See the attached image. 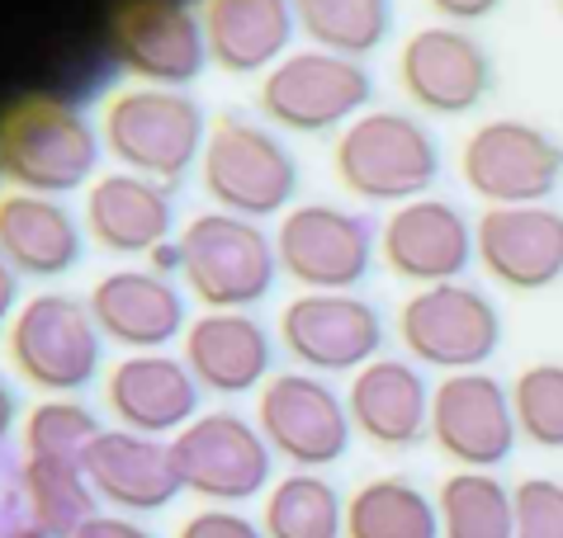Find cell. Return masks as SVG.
I'll return each instance as SVG.
<instances>
[{
	"mask_svg": "<svg viewBox=\"0 0 563 538\" xmlns=\"http://www.w3.org/2000/svg\"><path fill=\"white\" fill-rule=\"evenodd\" d=\"M516 430L536 449H563V363H530L511 383Z\"/></svg>",
	"mask_w": 563,
	"mask_h": 538,
	"instance_id": "cell-33",
	"label": "cell"
},
{
	"mask_svg": "<svg viewBox=\"0 0 563 538\" xmlns=\"http://www.w3.org/2000/svg\"><path fill=\"white\" fill-rule=\"evenodd\" d=\"M209 61L228 76H265L289 57L299 34L294 0H199Z\"/></svg>",
	"mask_w": 563,
	"mask_h": 538,
	"instance_id": "cell-24",
	"label": "cell"
},
{
	"mask_svg": "<svg viewBox=\"0 0 563 538\" xmlns=\"http://www.w3.org/2000/svg\"><path fill=\"white\" fill-rule=\"evenodd\" d=\"M100 166V133L57 94H24L0 109V180L20 194L62 199Z\"/></svg>",
	"mask_w": 563,
	"mask_h": 538,
	"instance_id": "cell-1",
	"label": "cell"
},
{
	"mask_svg": "<svg viewBox=\"0 0 563 538\" xmlns=\"http://www.w3.org/2000/svg\"><path fill=\"white\" fill-rule=\"evenodd\" d=\"M441 538H516V501L497 472H450L435 492Z\"/></svg>",
	"mask_w": 563,
	"mask_h": 538,
	"instance_id": "cell-30",
	"label": "cell"
},
{
	"mask_svg": "<svg viewBox=\"0 0 563 538\" xmlns=\"http://www.w3.org/2000/svg\"><path fill=\"white\" fill-rule=\"evenodd\" d=\"M559 14H563V0H559Z\"/></svg>",
	"mask_w": 563,
	"mask_h": 538,
	"instance_id": "cell-42",
	"label": "cell"
},
{
	"mask_svg": "<svg viewBox=\"0 0 563 538\" xmlns=\"http://www.w3.org/2000/svg\"><path fill=\"white\" fill-rule=\"evenodd\" d=\"M86 303L100 336L129 355H156L185 336V298L156 269H109L96 279Z\"/></svg>",
	"mask_w": 563,
	"mask_h": 538,
	"instance_id": "cell-20",
	"label": "cell"
},
{
	"mask_svg": "<svg viewBox=\"0 0 563 538\" xmlns=\"http://www.w3.org/2000/svg\"><path fill=\"white\" fill-rule=\"evenodd\" d=\"M176 538H265V529L232 505H205L176 529Z\"/></svg>",
	"mask_w": 563,
	"mask_h": 538,
	"instance_id": "cell-35",
	"label": "cell"
},
{
	"mask_svg": "<svg viewBox=\"0 0 563 538\" xmlns=\"http://www.w3.org/2000/svg\"><path fill=\"white\" fill-rule=\"evenodd\" d=\"M279 345L308 373H360L384 350V316L355 293H299L279 312Z\"/></svg>",
	"mask_w": 563,
	"mask_h": 538,
	"instance_id": "cell-15",
	"label": "cell"
},
{
	"mask_svg": "<svg viewBox=\"0 0 563 538\" xmlns=\"http://www.w3.org/2000/svg\"><path fill=\"white\" fill-rule=\"evenodd\" d=\"M379 256L402 283H417V289L460 283L464 269L478 260L474 223L450 199H412L384 217Z\"/></svg>",
	"mask_w": 563,
	"mask_h": 538,
	"instance_id": "cell-17",
	"label": "cell"
},
{
	"mask_svg": "<svg viewBox=\"0 0 563 538\" xmlns=\"http://www.w3.org/2000/svg\"><path fill=\"white\" fill-rule=\"evenodd\" d=\"M431 383L421 378L412 359H388L379 355L365 363L351 388H346V411L355 435H365L374 449L402 453L431 439Z\"/></svg>",
	"mask_w": 563,
	"mask_h": 538,
	"instance_id": "cell-21",
	"label": "cell"
},
{
	"mask_svg": "<svg viewBox=\"0 0 563 538\" xmlns=\"http://www.w3.org/2000/svg\"><path fill=\"white\" fill-rule=\"evenodd\" d=\"M346 538H441V511L408 478H369L346 496Z\"/></svg>",
	"mask_w": 563,
	"mask_h": 538,
	"instance_id": "cell-28",
	"label": "cell"
},
{
	"mask_svg": "<svg viewBox=\"0 0 563 538\" xmlns=\"http://www.w3.org/2000/svg\"><path fill=\"white\" fill-rule=\"evenodd\" d=\"M199 388L195 373L176 355H123L104 373V406L119 421V430L133 435H180L199 416Z\"/></svg>",
	"mask_w": 563,
	"mask_h": 538,
	"instance_id": "cell-19",
	"label": "cell"
},
{
	"mask_svg": "<svg viewBox=\"0 0 563 538\" xmlns=\"http://www.w3.org/2000/svg\"><path fill=\"white\" fill-rule=\"evenodd\" d=\"M275 345L265 326L246 312H199L185 326V369L195 383L218 397H242L252 388L271 383Z\"/></svg>",
	"mask_w": 563,
	"mask_h": 538,
	"instance_id": "cell-23",
	"label": "cell"
},
{
	"mask_svg": "<svg viewBox=\"0 0 563 538\" xmlns=\"http://www.w3.org/2000/svg\"><path fill=\"white\" fill-rule=\"evenodd\" d=\"M100 439L96 411L76 397H43L24 416V449L29 458H53V463H86L90 445Z\"/></svg>",
	"mask_w": 563,
	"mask_h": 538,
	"instance_id": "cell-32",
	"label": "cell"
},
{
	"mask_svg": "<svg viewBox=\"0 0 563 538\" xmlns=\"http://www.w3.org/2000/svg\"><path fill=\"white\" fill-rule=\"evenodd\" d=\"M478 265L511 293H544L563 279V213L550 203L488 209L474 223Z\"/></svg>",
	"mask_w": 563,
	"mask_h": 538,
	"instance_id": "cell-18",
	"label": "cell"
},
{
	"mask_svg": "<svg viewBox=\"0 0 563 538\" xmlns=\"http://www.w3.org/2000/svg\"><path fill=\"white\" fill-rule=\"evenodd\" d=\"M299 34L336 57H369L394 29V0H294Z\"/></svg>",
	"mask_w": 563,
	"mask_h": 538,
	"instance_id": "cell-31",
	"label": "cell"
},
{
	"mask_svg": "<svg viewBox=\"0 0 563 538\" xmlns=\"http://www.w3.org/2000/svg\"><path fill=\"white\" fill-rule=\"evenodd\" d=\"M109 57L137 86H190L209 61L199 10H190L185 0H114V10H109Z\"/></svg>",
	"mask_w": 563,
	"mask_h": 538,
	"instance_id": "cell-12",
	"label": "cell"
},
{
	"mask_svg": "<svg viewBox=\"0 0 563 538\" xmlns=\"http://www.w3.org/2000/svg\"><path fill=\"white\" fill-rule=\"evenodd\" d=\"M14 312H20V274H14V265L0 256V326H10Z\"/></svg>",
	"mask_w": 563,
	"mask_h": 538,
	"instance_id": "cell-38",
	"label": "cell"
},
{
	"mask_svg": "<svg viewBox=\"0 0 563 538\" xmlns=\"http://www.w3.org/2000/svg\"><path fill=\"white\" fill-rule=\"evenodd\" d=\"M398 86L427 114H468L493 90V57L460 24L412 29L398 47Z\"/></svg>",
	"mask_w": 563,
	"mask_h": 538,
	"instance_id": "cell-16",
	"label": "cell"
},
{
	"mask_svg": "<svg viewBox=\"0 0 563 538\" xmlns=\"http://www.w3.org/2000/svg\"><path fill=\"white\" fill-rule=\"evenodd\" d=\"M100 137L129 176H143L170 189L205 156L209 119L185 90L129 86L109 94L100 114Z\"/></svg>",
	"mask_w": 563,
	"mask_h": 538,
	"instance_id": "cell-3",
	"label": "cell"
},
{
	"mask_svg": "<svg viewBox=\"0 0 563 538\" xmlns=\"http://www.w3.org/2000/svg\"><path fill=\"white\" fill-rule=\"evenodd\" d=\"M398 340L421 369L474 373L503 345V312L464 279L435 283V289H417L398 307Z\"/></svg>",
	"mask_w": 563,
	"mask_h": 538,
	"instance_id": "cell-8",
	"label": "cell"
},
{
	"mask_svg": "<svg viewBox=\"0 0 563 538\" xmlns=\"http://www.w3.org/2000/svg\"><path fill=\"white\" fill-rule=\"evenodd\" d=\"M374 100V76L365 61L336 57L322 47L289 53L279 67L261 76L256 104L285 133H341L365 114Z\"/></svg>",
	"mask_w": 563,
	"mask_h": 538,
	"instance_id": "cell-7",
	"label": "cell"
},
{
	"mask_svg": "<svg viewBox=\"0 0 563 538\" xmlns=\"http://www.w3.org/2000/svg\"><path fill=\"white\" fill-rule=\"evenodd\" d=\"M265 538H346V501L322 472H289L261 505Z\"/></svg>",
	"mask_w": 563,
	"mask_h": 538,
	"instance_id": "cell-29",
	"label": "cell"
},
{
	"mask_svg": "<svg viewBox=\"0 0 563 538\" xmlns=\"http://www.w3.org/2000/svg\"><path fill=\"white\" fill-rule=\"evenodd\" d=\"M275 256L279 269L308 293H351L355 283H365L374 256H379V236H374L369 217L351 209L299 203L279 217Z\"/></svg>",
	"mask_w": 563,
	"mask_h": 538,
	"instance_id": "cell-13",
	"label": "cell"
},
{
	"mask_svg": "<svg viewBox=\"0 0 563 538\" xmlns=\"http://www.w3.org/2000/svg\"><path fill=\"white\" fill-rule=\"evenodd\" d=\"M20 496L29 525L48 538H76L100 515V496L86 482L81 463H53V458H24Z\"/></svg>",
	"mask_w": 563,
	"mask_h": 538,
	"instance_id": "cell-27",
	"label": "cell"
},
{
	"mask_svg": "<svg viewBox=\"0 0 563 538\" xmlns=\"http://www.w3.org/2000/svg\"><path fill=\"white\" fill-rule=\"evenodd\" d=\"M5 355L29 388L48 397H71L100 378L104 336L90 303L71 293H34L5 326Z\"/></svg>",
	"mask_w": 563,
	"mask_h": 538,
	"instance_id": "cell-4",
	"label": "cell"
},
{
	"mask_svg": "<svg viewBox=\"0 0 563 538\" xmlns=\"http://www.w3.org/2000/svg\"><path fill=\"white\" fill-rule=\"evenodd\" d=\"M170 458H176L185 492H195L209 505H232L238 511L242 501L275 486L271 482L275 453L265 445V435L238 411H199L170 439Z\"/></svg>",
	"mask_w": 563,
	"mask_h": 538,
	"instance_id": "cell-11",
	"label": "cell"
},
{
	"mask_svg": "<svg viewBox=\"0 0 563 538\" xmlns=\"http://www.w3.org/2000/svg\"><path fill=\"white\" fill-rule=\"evenodd\" d=\"M14 416H20V402H14V392L0 383V439L14 430Z\"/></svg>",
	"mask_w": 563,
	"mask_h": 538,
	"instance_id": "cell-40",
	"label": "cell"
},
{
	"mask_svg": "<svg viewBox=\"0 0 563 538\" xmlns=\"http://www.w3.org/2000/svg\"><path fill=\"white\" fill-rule=\"evenodd\" d=\"M516 538H563V482L526 478L511 486Z\"/></svg>",
	"mask_w": 563,
	"mask_h": 538,
	"instance_id": "cell-34",
	"label": "cell"
},
{
	"mask_svg": "<svg viewBox=\"0 0 563 538\" xmlns=\"http://www.w3.org/2000/svg\"><path fill=\"white\" fill-rule=\"evenodd\" d=\"M86 227L109 256H152L170 242L176 203L166 184L114 170L86 189Z\"/></svg>",
	"mask_w": 563,
	"mask_h": 538,
	"instance_id": "cell-25",
	"label": "cell"
},
{
	"mask_svg": "<svg viewBox=\"0 0 563 538\" xmlns=\"http://www.w3.org/2000/svg\"><path fill=\"white\" fill-rule=\"evenodd\" d=\"M256 430L275 458L294 463V472H322L351 449V411L346 397L308 369L275 373L256 397Z\"/></svg>",
	"mask_w": 563,
	"mask_h": 538,
	"instance_id": "cell-10",
	"label": "cell"
},
{
	"mask_svg": "<svg viewBox=\"0 0 563 538\" xmlns=\"http://www.w3.org/2000/svg\"><path fill=\"white\" fill-rule=\"evenodd\" d=\"M521 430H516L511 388L493 373H445L431 392V445L460 472L503 468Z\"/></svg>",
	"mask_w": 563,
	"mask_h": 538,
	"instance_id": "cell-14",
	"label": "cell"
},
{
	"mask_svg": "<svg viewBox=\"0 0 563 538\" xmlns=\"http://www.w3.org/2000/svg\"><path fill=\"white\" fill-rule=\"evenodd\" d=\"M332 170L360 203L402 209L412 199H427L441 176V147L427 123L402 109H365L351 128L336 133Z\"/></svg>",
	"mask_w": 563,
	"mask_h": 538,
	"instance_id": "cell-2",
	"label": "cell"
},
{
	"mask_svg": "<svg viewBox=\"0 0 563 538\" xmlns=\"http://www.w3.org/2000/svg\"><path fill=\"white\" fill-rule=\"evenodd\" d=\"M460 176L488 209H530L563 184V142L526 119H488L464 137Z\"/></svg>",
	"mask_w": 563,
	"mask_h": 538,
	"instance_id": "cell-9",
	"label": "cell"
},
{
	"mask_svg": "<svg viewBox=\"0 0 563 538\" xmlns=\"http://www.w3.org/2000/svg\"><path fill=\"white\" fill-rule=\"evenodd\" d=\"M279 274L275 236L232 213H199L180 232V279L205 312H246L271 298Z\"/></svg>",
	"mask_w": 563,
	"mask_h": 538,
	"instance_id": "cell-6",
	"label": "cell"
},
{
	"mask_svg": "<svg viewBox=\"0 0 563 538\" xmlns=\"http://www.w3.org/2000/svg\"><path fill=\"white\" fill-rule=\"evenodd\" d=\"M152 269L156 274H176L180 269V242H166L162 250H152Z\"/></svg>",
	"mask_w": 563,
	"mask_h": 538,
	"instance_id": "cell-39",
	"label": "cell"
},
{
	"mask_svg": "<svg viewBox=\"0 0 563 538\" xmlns=\"http://www.w3.org/2000/svg\"><path fill=\"white\" fill-rule=\"evenodd\" d=\"M76 538H156V534L137 525L133 515H96Z\"/></svg>",
	"mask_w": 563,
	"mask_h": 538,
	"instance_id": "cell-37",
	"label": "cell"
},
{
	"mask_svg": "<svg viewBox=\"0 0 563 538\" xmlns=\"http://www.w3.org/2000/svg\"><path fill=\"white\" fill-rule=\"evenodd\" d=\"M427 5L441 14L445 24H478V20H488L503 0H427Z\"/></svg>",
	"mask_w": 563,
	"mask_h": 538,
	"instance_id": "cell-36",
	"label": "cell"
},
{
	"mask_svg": "<svg viewBox=\"0 0 563 538\" xmlns=\"http://www.w3.org/2000/svg\"><path fill=\"white\" fill-rule=\"evenodd\" d=\"M0 256L24 279H57L81 260V227L62 209V199L5 189L0 194Z\"/></svg>",
	"mask_w": 563,
	"mask_h": 538,
	"instance_id": "cell-26",
	"label": "cell"
},
{
	"mask_svg": "<svg viewBox=\"0 0 563 538\" xmlns=\"http://www.w3.org/2000/svg\"><path fill=\"white\" fill-rule=\"evenodd\" d=\"M0 538H48V534H38L34 525H14V529H5Z\"/></svg>",
	"mask_w": 563,
	"mask_h": 538,
	"instance_id": "cell-41",
	"label": "cell"
},
{
	"mask_svg": "<svg viewBox=\"0 0 563 538\" xmlns=\"http://www.w3.org/2000/svg\"><path fill=\"white\" fill-rule=\"evenodd\" d=\"M199 184L218 213L256 223V217L289 213L294 194H299V161L271 128L223 114L213 119L205 156H199Z\"/></svg>",
	"mask_w": 563,
	"mask_h": 538,
	"instance_id": "cell-5",
	"label": "cell"
},
{
	"mask_svg": "<svg viewBox=\"0 0 563 538\" xmlns=\"http://www.w3.org/2000/svg\"><path fill=\"white\" fill-rule=\"evenodd\" d=\"M86 482L96 486V496L109 505L114 515H156L176 501L180 472L176 458H170V445L152 435H133V430H100V439L86 453Z\"/></svg>",
	"mask_w": 563,
	"mask_h": 538,
	"instance_id": "cell-22",
	"label": "cell"
}]
</instances>
